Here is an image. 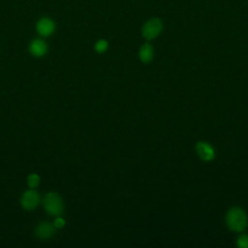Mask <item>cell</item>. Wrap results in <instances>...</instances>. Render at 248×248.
I'll list each match as a JSON object with an SVG mask.
<instances>
[{
  "label": "cell",
  "instance_id": "obj_1",
  "mask_svg": "<svg viewBox=\"0 0 248 248\" xmlns=\"http://www.w3.org/2000/svg\"><path fill=\"white\" fill-rule=\"evenodd\" d=\"M226 222L232 231L242 232L247 227L246 213L239 207H232L227 213Z\"/></svg>",
  "mask_w": 248,
  "mask_h": 248
},
{
  "label": "cell",
  "instance_id": "obj_2",
  "mask_svg": "<svg viewBox=\"0 0 248 248\" xmlns=\"http://www.w3.org/2000/svg\"><path fill=\"white\" fill-rule=\"evenodd\" d=\"M46 211L52 216H60L64 212V203L60 195L54 192L47 193L43 199Z\"/></svg>",
  "mask_w": 248,
  "mask_h": 248
},
{
  "label": "cell",
  "instance_id": "obj_3",
  "mask_svg": "<svg viewBox=\"0 0 248 248\" xmlns=\"http://www.w3.org/2000/svg\"><path fill=\"white\" fill-rule=\"evenodd\" d=\"M163 30V23L160 18L153 17L147 20L141 29V34L144 39L152 40L156 38Z\"/></svg>",
  "mask_w": 248,
  "mask_h": 248
},
{
  "label": "cell",
  "instance_id": "obj_4",
  "mask_svg": "<svg viewBox=\"0 0 248 248\" xmlns=\"http://www.w3.org/2000/svg\"><path fill=\"white\" fill-rule=\"evenodd\" d=\"M40 201H41V198L39 193L31 189V190L25 191L22 194L20 198V204L25 210L31 211L38 206V204L40 203Z\"/></svg>",
  "mask_w": 248,
  "mask_h": 248
},
{
  "label": "cell",
  "instance_id": "obj_5",
  "mask_svg": "<svg viewBox=\"0 0 248 248\" xmlns=\"http://www.w3.org/2000/svg\"><path fill=\"white\" fill-rule=\"evenodd\" d=\"M36 30L39 35L43 37H48L54 32L55 23L50 17L43 16L37 21Z\"/></svg>",
  "mask_w": 248,
  "mask_h": 248
},
{
  "label": "cell",
  "instance_id": "obj_6",
  "mask_svg": "<svg viewBox=\"0 0 248 248\" xmlns=\"http://www.w3.org/2000/svg\"><path fill=\"white\" fill-rule=\"evenodd\" d=\"M55 233V226L48 222H42L35 228V235L40 239H48Z\"/></svg>",
  "mask_w": 248,
  "mask_h": 248
},
{
  "label": "cell",
  "instance_id": "obj_7",
  "mask_svg": "<svg viewBox=\"0 0 248 248\" xmlns=\"http://www.w3.org/2000/svg\"><path fill=\"white\" fill-rule=\"evenodd\" d=\"M28 49H29L30 53L33 56H35V57H42V56H44L47 52L48 47H47L46 43L44 40H42V39H34V40H32L30 42Z\"/></svg>",
  "mask_w": 248,
  "mask_h": 248
},
{
  "label": "cell",
  "instance_id": "obj_8",
  "mask_svg": "<svg viewBox=\"0 0 248 248\" xmlns=\"http://www.w3.org/2000/svg\"><path fill=\"white\" fill-rule=\"evenodd\" d=\"M196 151L203 161H211L214 158V150L212 146L204 141H200L196 144Z\"/></svg>",
  "mask_w": 248,
  "mask_h": 248
},
{
  "label": "cell",
  "instance_id": "obj_9",
  "mask_svg": "<svg viewBox=\"0 0 248 248\" xmlns=\"http://www.w3.org/2000/svg\"><path fill=\"white\" fill-rule=\"evenodd\" d=\"M153 47L149 44H144L140 48L139 56L141 62L143 63H149L153 59Z\"/></svg>",
  "mask_w": 248,
  "mask_h": 248
},
{
  "label": "cell",
  "instance_id": "obj_10",
  "mask_svg": "<svg viewBox=\"0 0 248 248\" xmlns=\"http://www.w3.org/2000/svg\"><path fill=\"white\" fill-rule=\"evenodd\" d=\"M108 43L106 40H99L96 42V44L94 46L95 50L99 53L105 52L108 49Z\"/></svg>",
  "mask_w": 248,
  "mask_h": 248
},
{
  "label": "cell",
  "instance_id": "obj_11",
  "mask_svg": "<svg viewBox=\"0 0 248 248\" xmlns=\"http://www.w3.org/2000/svg\"><path fill=\"white\" fill-rule=\"evenodd\" d=\"M40 183V176L36 173H32L27 177V184L30 188H35Z\"/></svg>",
  "mask_w": 248,
  "mask_h": 248
},
{
  "label": "cell",
  "instance_id": "obj_12",
  "mask_svg": "<svg viewBox=\"0 0 248 248\" xmlns=\"http://www.w3.org/2000/svg\"><path fill=\"white\" fill-rule=\"evenodd\" d=\"M237 245L241 248H248V235L244 234L238 237L237 239Z\"/></svg>",
  "mask_w": 248,
  "mask_h": 248
},
{
  "label": "cell",
  "instance_id": "obj_13",
  "mask_svg": "<svg viewBox=\"0 0 248 248\" xmlns=\"http://www.w3.org/2000/svg\"><path fill=\"white\" fill-rule=\"evenodd\" d=\"M64 225H65L64 219L58 216V217L55 219V221H54V226H55V228H62V227H64Z\"/></svg>",
  "mask_w": 248,
  "mask_h": 248
}]
</instances>
